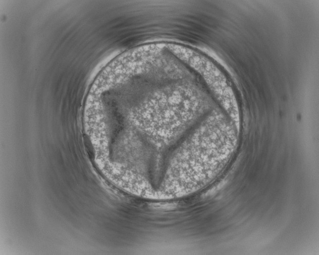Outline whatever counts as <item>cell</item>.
<instances>
[{
	"label": "cell",
	"instance_id": "obj_1",
	"mask_svg": "<svg viewBox=\"0 0 319 255\" xmlns=\"http://www.w3.org/2000/svg\"><path fill=\"white\" fill-rule=\"evenodd\" d=\"M180 77L165 75L137 101L134 117L145 132L163 139L174 138L192 126L205 110L200 92Z\"/></svg>",
	"mask_w": 319,
	"mask_h": 255
},
{
	"label": "cell",
	"instance_id": "obj_2",
	"mask_svg": "<svg viewBox=\"0 0 319 255\" xmlns=\"http://www.w3.org/2000/svg\"><path fill=\"white\" fill-rule=\"evenodd\" d=\"M235 139L231 122L221 114H211L192 130L184 142L178 177L190 183L210 177L230 153Z\"/></svg>",
	"mask_w": 319,
	"mask_h": 255
}]
</instances>
